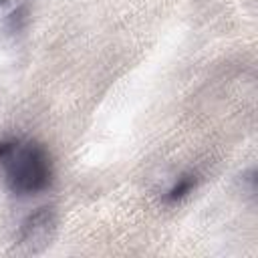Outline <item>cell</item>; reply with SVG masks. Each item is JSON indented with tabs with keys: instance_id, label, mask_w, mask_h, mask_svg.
Segmentation results:
<instances>
[{
	"instance_id": "cell-1",
	"label": "cell",
	"mask_w": 258,
	"mask_h": 258,
	"mask_svg": "<svg viewBox=\"0 0 258 258\" xmlns=\"http://www.w3.org/2000/svg\"><path fill=\"white\" fill-rule=\"evenodd\" d=\"M0 165L14 194H36L50 183V159L32 141H2Z\"/></svg>"
},
{
	"instance_id": "cell-2",
	"label": "cell",
	"mask_w": 258,
	"mask_h": 258,
	"mask_svg": "<svg viewBox=\"0 0 258 258\" xmlns=\"http://www.w3.org/2000/svg\"><path fill=\"white\" fill-rule=\"evenodd\" d=\"M52 230H54V214L48 208H40L22 224L20 240L30 248H40L48 244Z\"/></svg>"
},
{
	"instance_id": "cell-3",
	"label": "cell",
	"mask_w": 258,
	"mask_h": 258,
	"mask_svg": "<svg viewBox=\"0 0 258 258\" xmlns=\"http://www.w3.org/2000/svg\"><path fill=\"white\" fill-rule=\"evenodd\" d=\"M194 183H196V179L191 177V175H183V177H179V181L169 189V196H167V200L169 202H175V200H181L185 194H189L191 191V187H194Z\"/></svg>"
}]
</instances>
